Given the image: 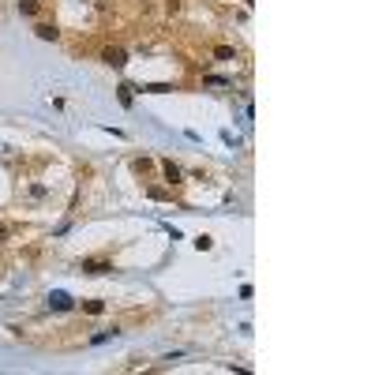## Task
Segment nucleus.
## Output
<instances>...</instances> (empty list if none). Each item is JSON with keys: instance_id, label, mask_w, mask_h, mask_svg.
<instances>
[{"instance_id": "obj_1", "label": "nucleus", "mask_w": 375, "mask_h": 375, "mask_svg": "<svg viewBox=\"0 0 375 375\" xmlns=\"http://www.w3.org/2000/svg\"><path fill=\"white\" fill-rule=\"evenodd\" d=\"M79 270H83V274L101 278V274H109V270H113V263H109V259H83V263H79Z\"/></svg>"}, {"instance_id": "obj_2", "label": "nucleus", "mask_w": 375, "mask_h": 375, "mask_svg": "<svg viewBox=\"0 0 375 375\" xmlns=\"http://www.w3.org/2000/svg\"><path fill=\"white\" fill-rule=\"evenodd\" d=\"M101 60L109 64V68H124V64H128V53H124L120 45H109V49H101Z\"/></svg>"}, {"instance_id": "obj_3", "label": "nucleus", "mask_w": 375, "mask_h": 375, "mask_svg": "<svg viewBox=\"0 0 375 375\" xmlns=\"http://www.w3.org/2000/svg\"><path fill=\"white\" fill-rule=\"evenodd\" d=\"M49 308H53V312H72L75 300H72L64 289H53V293H49Z\"/></svg>"}, {"instance_id": "obj_4", "label": "nucleus", "mask_w": 375, "mask_h": 375, "mask_svg": "<svg viewBox=\"0 0 375 375\" xmlns=\"http://www.w3.org/2000/svg\"><path fill=\"white\" fill-rule=\"evenodd\" d=\"M34 34L42 38V42H56V38H60V30H56L53 23H38V26H34Z\"/></svg>"}, {"instance_id": "obj_5", "label": "nucleus", "mask_w": 375, "mask_h": 375, "mask_svg": "<svg viewBox=\"0 0 375 375\" xmlns=\"http://www.w3.org/2000/svg\"><path fill=\"white\" fill-rule=\"evenodd\" d=\"M161 173H165L169 184H180V165H173V161H161Z\"/></svg>"}, {"instance_id": "obj_6", "label": "nucleus", "mask_w": 375, "mask_h": 375, "mask_svg": "<svg viewBox=\"0 0 375 375\" xmlns=\"http://www.w3.org/2000/svg\"><path fill=\"white\" fill-rule=\"evenodd\" d=\"M117 334H120V326H113V330H98V334L90 338V345H105V342H113V338H117Z\"/></svg>"}, {"instance_id": "obj_7", "label": "nucleus", "mask_w": 375, "mask_h": 375, "mask_svg": "<svg viewBox=\"0 0 375 375\" xmlns=\"http://www.w3.org/2000/svg\"><path fill=\"white\" fill-rule=\"evenodd\" d=\"M117 101L124 105V109H131V86H128V83H120V86H117Z\"/></svg>"}, {"instance_id": "obj_8", "label": "nucleus", "mask_w": 375, "mask_h": 375, "mask_svg": "<svg viewBox=\"0 0 375 375\" xmlns=\"http://www.w3.org/2000/svg\"><path fill=\"white\" fill-rule=\"evenodd\" d=\"M83 312L86 315H101L105 312V300H83Z\"/></svg>"}, {"instance_id": "obj_9", "label": "nucleus", "mask_w": 375, "mask_h": 375, "mask_svg": "<svg viewBox=\"0 0 375 375\" xmlns=\"http://www.w3.org/2000/svg\"><path fill=\"white\" fill-rule=\"evenodd\" d=\"M19 12H23V15H38V0H19Z\"/></svg>"}, {"instance_id": "obj_10", "label": "nucleus", "mask_w": 375, "mask_h": 375, "mask_svg": "<svg viewBox=\"0 0 375 375\" xmlns=\"http://www.w3.org/2000/svg\"><path fill=\"white\" fill-rule=\"evenodd\" d=\"M214 56H218V60H236V53L229 49V45H218V49H214Z\"/></svg>"}, {"instance_id": "obj_11", "label": "nucleus", "mask_w": 375, "mask_h": 375, "mask_svg": "<svg viewBox=\"0 0 375 375\" xmlns=\"http://www.w3.org/2000/svg\"><path fill=\"white\" fill-rule=\"evenodd\" d=\"M143 90H150V94H165V90H173V86H169V83H147Z\"/></svg>"}, {"instance_id": "obj_12", "label": "nucleus", "mask_w": 375, "mask_h": 375, "mask_svg": "<svg viewBox=\"0 0 375 375\" xmlns=\"http://www.w3.org/2000/svg\"><path fill=\"white\" fill-rule=\"evenodd\" d=\"M147 195H150V199H158V203H165L169 191H165V188H147Z\"/></svg>"}, {"instance_id": "obj_13", "label": "nucleus", "mask_w": 375, "mask_h": 375, "mask_svg": "<svg viewBox=\"0 0 375 375\" xmlns=\"http://www.w3.org/2000/svg\"><path fill=\"white\" fill-rule=\"evenodd\" d=\"M195 248H199V252H210V248H214V240H210V236H195Z\"/></svg>"}, {"instance_id": "obj_14", "label": "nucleus", "mask_w": 375, "mask_h": 375, "mask_svg": "<svg viewBox=\"0 0 375 375\" xmlns=\"http://www.w3.org/2000/svg\"><path fill=\"white\" fill-rule=\"evenodd\" d=\"M12 229H15V225H0V240H8V236H12Z\"/></svg>"}]
</instances>
